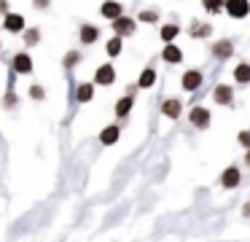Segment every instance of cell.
Listing matches in <instances>:
<instances>
[{
    "label": "cell",
    "instance_id": "cell-1",
    "mask_svg": "<svg viewBox=\"0 0 250 242\" xmlns=\"http://www.w3.org/2000/svg\"><path fill=\"white\" fill-rule=\"evenodd\" d=\"M226 11L234 19H242V16L250 14V3L248 0H226Z\"/></svg>",
    "mask_w": 250,
    "mask_h": 242
},
{
    "label": "cell",
    "instance_id": "cell-2",
    "mask_svg": "<svg viewBox=\"0 0 250 242\" xmlns=\"http://www.w3.org/2000/svg\"><path fill=\"white\" fill-rule=\"evenodd\" d=\"M113 30H116V35H132L135 32V22L132 19H126V16H119V19H113Z\"/></svg>",
    "mask_w": 250,
    "mask_h": 242
},
{
    "label": "cell",
    "instance_id": "cell-3",
    "mask_svg": "<svg viewBox=\"0 0 250 242\" xmlns=\"http://www.w3.org/2000/svg\"><path fill=\"white\" fill-rule=\"evenodd\" d=\"M3 27H6L8 32H19V30H24V16H19V14H8L6 19H3Z\"/></svg>",
    "mask_w": 250,
    "mask_h": 242
},
{
    "label": "cell",
    "instance_id": "cell-4",
    "mask_svg": "<svg viewBox=\"0 0 250 242\" xmlns=\"http://www.w3.org/2000/svg\"><path fill=\"white\" fill-rule=\"evenodd\" d=\"M191 124L199 127V129H205L207 124H210V113H207L205 108H194V110H191Z\"/></svg>",
    "mask_w": 250,
    "mask_h": 242
},
{
    "label": "cell",
    "instance_id": "cell-5",
    "mask_svg": "<svg viewBox=\"0 0 250 242\" xmlns=\"http://www.w3.org/2000/svg\"><path fill=\"white\" fill-rule=\"evenodd\" d=\"M113 78H116V70L110 67V65H103V67L97 70V75H94V81H97V84H113Z\"/></svg>",
    "mask_w": 250,
    "mask_h": 242
},
{
    "label": "cell",
    "instance_id": "cell-6",
    "mask_svg": "<svg viewBox=\"0 0 250 242\" xmlns=\"http://www.w3.org/2000/svg\"><path fill=\"white\" fill-rule=\"evenodd\" d=\"M14 70H17V73H30V70H33V59H30L27 54H17V57H14Z\"/></svg>",
    "mask_w": 250,
    "mask_h": 242
},
{
    "label": "cell",
    "instance_id": "cell-7",
    "mask_svg": "<svg viewBox=\"0 0 250 242\" xmlns=\"http://www.w3.org/2000/svg\"><path fill=\"white\" fill-rule=\"evenodd\" d=\"M199 84H202V73H196V70H191V73L183 75V89L194 91V89H199Z\"/></svg>",
    "mask_w": 250,
    "mask_h": 242
},
{
    "label": "cell",
    "instance_id": "cell-8",
    "mask_svg": "<svg viewBox=\"0 0 250 242\" xmlns=\"http://www.w3.org/2000/svg\"><path fill=\"white\" fill-rule=\"evenodd\" d=\"M221 183H223V186H226V188H234V186H237V183H239V172L234 170V167H229V170L223 172Z\"/></svg>",
    "mask_w": 250,
    "mask_h": 242
},
{
    "label": "cell",
    "instance_id": "cell-9",
    "mask_svg": "<svg viewBox=\"0 0 250 242\" xmlns=\"http://www.w3.org/2000/svg\"><path fill=\"white\" fill-rule=\"evenodd\" d=\"M103 16H108V19H119V16H121V5L113 3V0L103 3Z\"/></svg>",
    "mask_w": 250,
    "mask_h": 242
},
{
    "label": "cell",
    "instance_id": "cell-10",
    "mask_svg": "<svg viewBox=\"0 0 250 242\" xmlns=\"http://www.w3.org/2000/svg\"><path fill=\"white\" fill-rule=\"evenodd\" d=\"M97 35H100L97 27H92V24L81 27V41H83V43H94V41H97Z\"/></svg>",
    "mask_w": 250,
    "mask_h": 242
},
{
    "label": "cell",
    "instance_id": "cell-11",
    "mask_svg": "<svg viewBox=\"0 0 250 242\" xmlns=\"http://www.w3.org/2000/svg\"><path fill=\"white\" fill-rule=\"evenodd\" d=\"M234 78H237L239 84H250V65H237V70H234Z\"/></svg>",
    "mask_w": 250,
    "mask_h": 242
},
{
    "label": "cell",
    "instance_id": "cell-12",
    "mask_svg": "<svg viewBox=\"0 0 250 242\" xmlns=\"http://www.w3.org/2000/svg\"><path fill=\"white\" fill-rule=\"evenodd\" d=\"M215 102L229 105V102H231V89H229V86H218L215 89Z\"/></svg>",
    "mask_w": 250,
    "mask_h": 242
},
{
    "label": "cell",
    "instance_id": "cell-13",
    "mask_svg": "<svg viewBox=\"0 0 250 242\" xmlns=\"http://www.w3.org/2000/svg\"><path fill=\"white\" fill-rule=\"evenodd\" d=\"M100 140H103L105 145L116 143V140H119V127H108V129H105L103 134H100Z\"/></svg>",
    "mask_w": 250,
    "mask_h": 242
},
{
    "label": "cell",
    "instance_id": "cell-14",
    "mask_svg": "<svg viewBox=\"0 0 250 242\" xmlns=\"http://www.w3.org/2000/svg\"><path fill=\"white\" fill-rule=\"evenodd\" d=\"M164 113H167L169 118H178L180 116V102L178 100H167L164 102Z\"/></svg>",
    "mask_w": 250,
    "mask_h": 242
},
{
    "label": "cell",
    "instance_id": "cell-15",
    "mask_svg": "<svg viewBox=\"0 0 250 242\" xmlns=\"http://www.w3.org/2000/svg\"><path fill=\"white\" fill-rule=\"evenodd\" d=\"M212 54H215V57H229V54H231V43L229 41L215 43V46H212Z\"/></svg>",
    "mask_w": 250,
    "mask_h": 242
},
{
    "label": "cell",
    "instance_id": "cell-16",
    "mask_svg": "<svg viewBox=\"0 0 250 242\" xmlns=\"http://www.w3.org/2000/svg\"><path fill=\"white\" fill-rule=\"evenodd\" d=\"M180 57H183V54H180L178 46H167V48H164V59H167V62H180Z\"/></svg>",
    "mask_w": 250,
    "mask_h": 242
},
{
    "label": "cell",
    "instance_id": "cell-17",
    "mask_svg": "<svg viewBox=\"0 0 250 242\" xmlns=\"http://www.w3.org/2000/svg\"><path fill=\"white\" fill-rule=\"evenodd\" d=\"M92 94H94V89L89 84H83L81 89H78V100H81V102H89V100H92Z\"/></svg>",
    "mask_w": 250,
    "mask_h": 242
},
{
    "label": "cell",
    "instance_id": "cell-18",
    "mask_svg": "<svg viewBox=\"0 0 250 242\" xmlns=\"http://www.w3.org/2000/svg\"><path fill=\"white\" fill-rule=\"evenodd\" d=\"M153 81H156V73H153L151 67H148V70H143V75H140V86H151Z\"/></svg>",
    "mask_w": 250,
    "mask_h": 242
},
{
    "label": "cell",
    "instance_id": "cell-19",
    "mask_svg": "<svg viewBox=\"0 0 250 242\" xmlns=\"http://www.w3.org/2000/svg\"><path fill=\"white\" fill-rule=\"evenodd\" d=\"M175 35H178V24H167V27H162V38H164V41H172V38Z\"/></svg>",
    "mask_w": 250,
    "mask_h": 242
},
{
    "label": "cell",
    "instance_id": "cell-20",
    "mask_svg": "<svg viewBox=\"0 0 250 242\" xmlns=\"http://www.w3.org/2000/svg\"><path fill=\"white\" fill-rule=\"evenodd\" d=\"M129 108H132V100H129V97H124V100H119V105H116V113H119V116H126Z\"/></svg>",
    "mask_w": 250,
    "mask_h": 242
},
{
    "label": "cell",
    "instance_id": "cell-21",
    "mask_svg": "<svg viewBox=\"0 0 250 242\" xmlns=\"http://www.w3.org/2000/svg\"><path fill=\"white\" fill-rule=\"evenodd\" d=\"M119 51H121V38H113V41L108 43V54H110V57H116Z\"/></svg>",
    "mask_w": 250,
    "mask_h": 242
},
{
    "label": "cell",
    "instance_id": "cell-22",
    "mask_svg": "<svg viewBox=\"0 0 250 242\" xmlns=\"http://www.w3.org/2000/svg\"><path fill=\"white\" fill-rule=\"evenodd\" d=\"M24 41H27L30 46H33V43H38V30H27V32H24Z\"/></svg>",
    "mask_w": 250,
    "mask_h": 242
},
{
    "label": "cell",
    "instance_id": "cell-23",
    "mask_svg": "<svg viewBox=\"0 0 250 242\" xmlns=\"http://www.w3.org/2000/svg\"><path fill=\"white\" fill-rule=\"evenodd\" d=\"M223 5V0H205V8L207 11H218Z\"/></svg>",
    "mask_w": 250,
    "mask_h": 242
},
{
    "label": "cell",
    "instance_id": "cell-24",
    "mask_svg": "<svg viewBox=\"0 0 250 242\" xmlns=\"http://www.w3.org/2000/svg\"><path fill=\"white\" fill-rule=\"evenodd\" d=\"M140 19H143V22H156V11H143Z\"/></svg>",
    "mask_w": 250,
    "mask_h": 242
},
{
    "label": "cell",
    "instance_id": "cell-25",
    "mask_svg": "<svg viewBox=\"0 0 250 242\" xmlns=\"http://www.w3.org/2000/svg\"><path fill=\"white\" fill-rule=\"evenodd\" d=\"M30 97H33V100H41V97H43V89H41V86H33V89H30Z\"/></svg>",
    "mask_w": 250,
    "mask_h": 242
},
{
    "label": "cell",
    "instance_id": "cell-26",
    "mask_svg": "<svg viewBox=\"0 0 250 242\" xmlns=\"http://www.w3.org/2000/svg\"><path fill=\"white\" fill-rule=\"evenodd\" d=\"M210 32V27H205V24H196L194 27V35H207Z\"/></svg>",
    "mask_w": 250,
    "mask_h": 242
},
{
    "label": "cell",
    "instance_id": "cell-27",
    "mask_svg": "<svg viewBox=\"0 0 250 242\" xmlns=\"http://www.w3.org/2000/svg\"><path fill=\"white\" fill-rule=\"evenodd\" d=\"M239 143H242L245 148H250V132H242V134H239Z\"/></svg>",
    "mask_w": 250,
    "mask_h": 242
},
{
    "label": "cell",
    "instance_id": "cell-28",
    "mask_svg": "<svg viewBox=\"0 0 250 242\" xmlns=\"http://www.w3.org/2000/svg\"><path fill=\"white\" fill-rule=\"evenodd\" d=\"M76 62H78V54H76V51H70V54L65 57V65H76Z\"/></svg>",
    "mask_w": 250,
    "mask_h": 242
},
{
    "label": "cell",
    "instance_id": "cell-29",
    "mask_svg": "<svg viewBox=\"0 0 250 242\" xmlns=\"http://www.w3.org/2000/svg\"><path fill=\"white\" fill-rule=\"evenodd\" d=\"M49 5V0H35V8H46Z\"/></svg>",
    "mask_w": 250,
    "mask_h": 242
},
{
    "label": "cell",
    "instance_id": "cell-30",
    "mask_svg": "<svg viewBox=\"0 0 250 242\" xmlns=\"http://www.w3.org/2000/svg\"><path fill=\"white\" fill-rule=\"evenodd\" d=\"M6 11H8V3L6 0H0V14H6Z\"/></svg>",
    "mask_w": 250,
    "mask_h": 242
},
{
    "label": "cell",
    "instance_id": "cell-31",
    "mask_svg": "<svg viewBox=\"0 0 250 242\" xmlns=\"http://www.w3.org/2000/svg\"><path fill=\"white\" fill-rule=\"evenodd\" d=\"M245 215H250V204H245Z\"/></svg>",
    "mask_w": 250,
    "mask_h": 242
},
{
    "label": "cell",
    "instance_id": "cell-32",
    "mask_svg": "<svg viewBox=\"0 0 250 242\" xmlns=\"http://www.w3.org/2000/svg\"><path fill=\"white\" fill-rule=\"evenodd\" d=\"M245 161H248V167H250V151H248V156H245Z\"/></svg>",
    "mask_w": 250,
    "mask_h": 242
}]
</instances>
